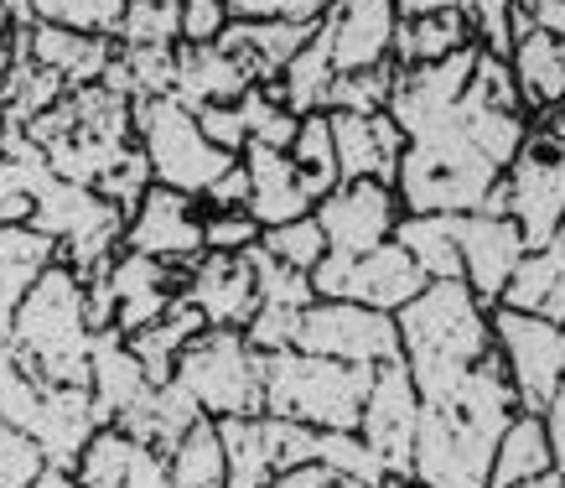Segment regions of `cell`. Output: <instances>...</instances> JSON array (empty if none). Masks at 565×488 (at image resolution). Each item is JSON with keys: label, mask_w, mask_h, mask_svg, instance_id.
<instances>
[{"label": "cell", "mask_w": 565, "mask_h": 488, "mask_svg": "<svg viewBox=\"0 0 565 488\" xmlns=\"http://www.w3.org/2000/svg\"><path fill=\"white\" fill-rule=\"evenodd\" d=\"M519 416L514 380L498 349L446 401L420 405L411 453V488H488L503 426Z\"/></svg>", "instance_id": "obj_1"}, {"label": "cell", "mask_w": 565, "mask_h": 488, "mask_svg": "<svg viewBox=\"0 0 565 488\" xmlns=\"http://www.w3.org/2000/svg\"><path fill=\"white\" fill-rule=\"evenodd\" d=\"M394 322L420 405L446 401L493 353V312L467 291V280H430L411 307L394 312Z\"/></svg>", "instance_id": "obj_2"}, {"label": "cell", "mask_w": 565, "mask_h": 488, "mask_svg": "<svg viewBox=\"0 0 565 488\" xmlns=\"http://www.w3.org/2000/svg\"><path fill=\"white\" fill-rule=\"evenodd\" d=\"M6 349L26 369L36 390H88V349H94V328H88V297L84 276L57 261L47 276L32 286V297L21 301Z\"/></svg>", "instance_id": "obj_3"}, {"label": "cell", "mask_w": 565, "mask_h": 488, "mask_svg": "<svg viewBox=\"0 0 565 488\" xmlns=\"http://www.w3.org/2000/svg\"><path fill=\"white\" fill-rule=\"evenodd\" d=\"M374 369L332 364L311 353H270L265 359V416L296 421L311 432H359Z\"/></svg>", "instance_id": "obj_4"}, {"label": "cell", "mask_w": 565, "mask_h": 488, "mask_svg": "<svg viewBox=\"0 0 565 488\" xmlns=\"http://www.w3.org/2000/svg\"><path fill=\"white\" fill-rule=\"evenodd\" d=\"M188 401L207 421H249L265 416V353L234 328H203L192 338L172 374Z\"/></svg>", "instance_id": "obj_5"}, {"label": "cell", "mask_w": 565, "mask_h": 488, "mask_svg": "<svg viewBox=\"0 0 565 488\" xmlns=\"http://www.w3.org/2000/svg\"><path fill=\"white\" fill-rule=\"evenodd\" d=\"M130 120H136L140 157L151 161V182L156 188L182 192V198H207V188L239 161V157H223L218 146L203 136L198 115L177 105L172 94L136 99V105H130Z\"/></svg>", "instance_id": "obj_6"}, {"label": "cell", "mask_w": 565, "mask_h": 488, "mask_svg": "<svg viewBox=\"0 0 565 488\" xmlns=\"http://www.w3.org/2000/svg\"><path fill=\"white\" fill-rule=\"evenodd\" d=\"M296 353L311 359H332V364L353 369H384L399 364V322L390 312L359 307V301H311L301 312V332H296Z\"/></svg>", "instance_id": "obj_7"}, {"label": "cell", "mask_w": 565, "mask_h": 488, "mask_svg": "<svg viewBox=\"0 0 565 488\" xmlns=\"http://www.w3.org/2000/svg\"><path fill=\"white\" fill-rule=\"evenodd\" d=\"M430 280L420 276V265L399 250V244H379L359 261H343V255H327L317 270H311V291L317 301H359V307H374V312H399L411 307Z\"/></svg>", "instance_id": "obj_8"}, {"label": "cell", "mask_w": 565, "mask_h": 488, "mask_svg": "<svg viewBox=\"0 0 565 488\" xmlns=\"http://www.w3.org/2000/svg\"><path fill=\"white\" fill-rule=\"evenodd\" d=\"M493 349L509 369V380H514L519 411L540 416L565 380V322L493 307Z\"/></svg>", "instance_id": "obj_9"}, {"label": "cell", "mask_w": 565, "mask_h": 488, "mask_svg": "<svg viewBox=\"0 0 565 488\" xmlns=\"http://www.w3.org/2000/svg\"><path fill=\"white\" fill-rule=\"evenodd\" d=\"M503 192H509V219L524 234V250H545L565 224V151L550 130L524 140L514 167L503 172Z\"/></svg>", "instance_id": "obj_10"}, {"label": "cell", "mask_w": 565, "mask_h": 488, "mask_svg": "<svg viewBox=\"0 0 565 488\" xmlns=\"http://www.w3.org/2000/svg\"><path fill=\"white\" fill-rule=\"evenodd\" d=\"M415 426H420V395H415L405 359L374 369V384H369V401H363L359 416V436L369 442V453L384 463V473L399 478V484H411Z\"/></svg>", "instance_id": "obj_11"}, {"label": "cell", "mask_w": 565, "mask_h": 488, "mask_svg": "<svg viewBox=\"0 0 565 488\" xmlns=\"http://www.w3.org/2000/svg\"><path fill=\"white\" fill-rule=\"evenodd\" d=\"M125 250L130 255H146V261H161L188 276L192 265L207 255L203 244V213H198V198H182L172 188H156L140 198V209L125 219Z\"/></svg>", "instance_id": "obj_12"}, {"label": "cell", "mask_w": 565, "mask_h": 488, "mask_svg": "<svg viewBox=\"0 0 565 488\" xmlns=\"http://www.w3.org/2000/svg\"><path fill=\"white\" fill-rule=\"evenodd\" d=\"M317 224L327 234V255H343V261H359L369 250L394 240V224H399V198L384 182H338L317 203Z\"/></svg>", "instance_id": "obj_13"}, {"label": "cell", "mask_w": 565, "mask_h": 488, "mask_svg": "<svg viewBox=\"0 0 565 488\" xmlns=\"http://www.w3.org/2000/svg\"><path fill=\"white\" fill-rule=\"evenodd\" d=\"M457 250H462V280L467 291L493 312L503 301V286L514 280L519 261L530 255L524 234L514 219H493V213H457Z\"/></svg>", "instance_id": "obj_14"}, {"label": "cell", "mask_w": 565, "mask_h": 488, "mask_svg": "<svg viewBox=\"0 0 565 488\" xmlns=\"http://www.w3.org/2000/svg\"><path fill=\"white\" fill-rule=\"evenodd\" d=\"M182 301L203 317L207 328L244 332L249 322H255V312H259L255 270H249L244 255H213V250H207L203 261L182 276Z\"/></svg>", "instance_id": "obj_15"}, {"label": "cell", "mask_w": 565, "mask_h": 488, "mask_svg": "<svg viewBox=\"0 0 565 488\" xmlns=\"http://www.w3.org/2000/svg\"><path fill=\"white\" fill-rule=\"evenodd\" d=\"M109 297H115V332L130 338V332L161 322L182 301V270L125 250L109 261Z\"/></svg>", "instance_id": "obj_16"}, {"label": "cell", "mask_w": 565, "mask_h": 488, "mask_svg": "<svg viewBox=\"0 0 565 488\" xmlns=\"http://www.w3.org/2000/svg\"><path fill=\"white\" fill-rule=\"evenodd\" d=\"M332 120V146H338V177L343 182H384L394 188L405 136L390 115H327Z\"/></svg>", "instance_id": "obj_17"}, {"label": "cell", "mask_w": 565, "mask_h": 488, "mask_svg": "<svg viewBox=\"0 0 565 488\" xmlns=\"http://www.w3.org/2000/svg\"><path fill=\"white\" fill-rule=\"evenodd\" d=\"M332 26V63L338 73H369L394 63V0H338L327 11Z\"/></svg>", "instance_id": "obj_18"}, {"label": "cell", "mask_w": 565, "mask_h": 488, "mask_svg": "<svg viewBox=\"0 0 565 488\" xmlns=\"http://www.w3.org/2000/svg\"><path fill=\"white\" fill-rule=\"evenodd\" d=\"M99 426L104 421H99V411H94V395H88V390H42L32 421H26V436L42 447L52 473H73L78 453L94 442Z\"/></svg>", "instance_id": "obj_19"}, {"label": "cell", "mask_w": 565, "mask_h": 488, "mask_svg": "<svg viewBox=\"0 0 565 488\" xmlns=\"http://www.w3.org/2000/svg\"><path fill=\"white\" fill-rule=\"evenodd\" d=\"M244 172H249V203L244 213L255 219L259 229H280L307 219L317 203H311L307 182L296 172L291 151H270V146H244Z\"/></svg>", "instance_id": "obj_20"}, {"label": "cell", "mask_w": 565, "mask_h": 488, "mask_svg": "<svg viewBox=\"0 0 565 488\" xmlns=\"http://www.w3.org/2000/svg\"><path fill=\"white\" fill-rule=\"evenodd\" d=\"M249 88H259L249 78L234 53H223L218 42H182L177 47V84H172V99L182 109H207V105H239Z\"/></svg>", "instance_id": "obj_21"}, {"label": "cell", "mask_w": 565, "mask_h": 488, "mask_svg": "<svg viewBox=\"0 0 565 488\" xmlns=\"http://www.w3.org/2000/svg\"><path fill=\"white\" fill-rule=\"evenodd\" d=\"M151 390L156 384L136 364L125 332H115V328L94 332V349H88V395H94V411H99L104 426H120Z\"/></svg>", "instance_id": "obj_22"}, {"label": "cell", "mask_w": 565, "mask_h": 488, "mask_svg": "<svg viewBox=\"0 0 565 488\" xmlns=\"http://www.w3.org/2000/svg\"><path fill=\"white\" fill-rule=\"evenodd\" d=\"M120 53L115 36H88V32H73V26H52V21H36L26 32V57L36 68H47L52 78H63L68 88H88L99 84L109 63Z\"/></svg>", "instance_id": "obj_23"}, {"label": "cell", "mask_w": 565, "mask_h": 488, "mask_svg": "<svg viewBox=\"0 0 565 488\" xmlns=\"http://www.w3.org/2000/svg\"><path fill=\"white\" fill-rule=\"evenodd\" d=\"M57 265V244L36 234L32 224H0V343L11 338L21 301L32 297V286Z\"/></svg>", "instance_id": "obj_24"}, {"label": "cell", "mask_w": 565, "mask_h": 488, "mask_svg": "<svg viewBox=\"0 0 565 488\" xmlns=\"http://www.w3.org/2000/svg\"><path fill=\"white\" fill-rule=\"evenodd\" d=\"M311 32L317 26H296V21H228L218 32V47L239 57L255 84H275L291 68V57L311 42Z\"/></svg>", "instance_id": "obj_25"}, {"label": "cell", "mask_w": 565, "mask_h": 488, "mask_svg": "<svg viewBox=\"0 0 565 488\" xmlns=\"http://www.w3.org/2000/svg\"><path fill=\"white\" fill-rule=\"evenodd\" d=\"M498 307L524 317H545V322H565V224L555 229V240L545 250H530L519 261L514 280L503 286Z\"/></svg>", "instance_id": "obj_26"}, {"label": "cell", "mask_w": 565, "mask_h": 488, "mask_svg": "<svg viewBox=\"0 0 565 488\" xmlns=\"http://www.w3.org/2000/svg\"><path fill=\"white\" fill-rule=\"evenodd\" d=\"M509 68H514V84H519V99L530 109H555L565 105V42L550 32H524L509 53Z\"/></svg>", "instance_id": "obj_27"}, {"label": "cell", "mask_w": 565, "mask_h": 488, "mask_svg": "<svg viewBox=\"0 0 565 488\" xmlns=\"http://www.w3.org/2000/svg\"><path fill=\"white\" fill-rule=\"evenodd\" d=\"M555 473V457H550V436H545V421L519 411L503 436H498V453H493V473H488V488H524V484H540Z\"/></svg>", "instance_id": "obj_28"}, {"label": "cell", "mask_w": 565, "mask_h": 488, "mask_svg": "<svg viewBox=\"0 0 565 488\" xmlns=\"http://www.w3.org/2000/svg\"><path fill=\"white\" fill-rule=\"evenodd\" d=\"M394 244L420 265L426 280H462L457 213H405V219L394 224Z\"/></svg>", "instance_id": "obj_29"}, {"label": "cell", "mask_w": 565, "mask_h": 488, "mask_svg": "<svg viewBox=\"0 0 565 488\" xmlns=\"http://www.w3.org/2000/svg\"><path fill=\"white\" fill-rule=\"evenodd\" d=\"M332 78H338V63H332V26H327V17H322L317 32H311V42L291 57V68L280 73V99H286V109H291L296 120L327 115Z\"/></svg>", "instance_id": "obj_30"}, {"label": "cell", "mask_w": 565, "mask_h": 488, "mask_svg": "<svg viewBox=\"0 0 565 488\" xmlns=\"http://www.w3.org/2000/svg\"><path fill=\"white\" fill-rule=\"evenodd\" d=\"M203 328H207L203 317L192 312L188 301H177V307L161 317V322H151V328L130 332L125 343H130V353H136V364L146 369V380H151V384H172L177 359H182V349H188V343H192V338H198Z\"/></svg>", "instance_id": "obj_31"}, {"label": "cell", "mask_w": 565, "mask_h": 488, "mask_svg": "<svg viewBox=\"0 0 565 488\" xmlns=\"http://www.w3.org/2000/svg\"><path fill=\"white\" fill-rule=\"evenodd\" d=\"M472 47V21L467 11H446V17H420L394 26V68H426L441 57Z\"/></svg>", "instance_id": "obj_32"}, {"label": "cell", "mask_w": 565, "mask_h": 488, "mask_svg": "<svg viewBox=\"0 0 565 488\" xmlns=\"http://www.w3.org/2000/svg\"><path fill=\"white\" fill-rule=\"evenodd\" d=\"M167 473H172L177 488H228V457H223L218 421H198L167 453Z\"/></svg>", "instance_id": "obj_33"}, {"label": "cell", "mask_w": 565, "mask_h": 488, "mask_svg": "<svg viewBox=\"0 0 565 488\" xmlns=\"http://www.w3.org/2000/svg\"><path fill=\"white\" fill-rule=\"evenodd\" d=\"M136 453L140 447L120 432V426H99L94 442L78 453V463H73V473H68L73 488H125Z\"/></svg>", "instance_id": "obj_34"}, {"label": "cell", "mask_w": 565, "mask_h": 488, "mask_svg": "<svg viewBox=\"0 0 565 488\" xmlns=\"http://www.w3.org/2000/svg\"><path fill=\"white\" fill-rule=\"evenodd\" d=\"M291 161H296V172H301V182H307L311 203H322L327 192L343 182L338 177V146H332V120L327 115H307L301 120V130L291 140Z\"/></svg>", "instance_id": "obj_35"}, {"label": "cell", "mask_w": 565, "mask_h": 488, "mask_svg": "<svg viewBox=\"0 0 565 488\" xmlns=\"http://www.w3.org/2000/svg\"><path fill=\"white\" fill-rule=\"evenodd\" d=\"M223 436V457H228V488H270L275 468L265 453V426L259 416L249 421H218Z\"/></svg>", "instance_id": "obj_36"}, {"label": "cell", "mask_w": 565, "mask_h": 488, "mask_svg": "<svg viewBox=\"0 0 565 488\" xmlns=\"http://www.w3.org/2000/svg\"><path fill=\"white\" fill-rule=\"evenodd\" d=\"M394 78H399L394 63L369 68V73H338L332 94H327V115H384L394 94Z\"/></svg>", "instance_id": "obj_37"}, {"label": "cell", "mask_w": 565, "mask_h": 488, "mask_svg": "<svg viewBox=\"0 0 565 488\" xmlns=\"http://www.w3.org/2000/svg\"><path fill=\"white\" fill-rule=\"evenodd\" d=\"M26 6L36 11V21H52V26H73V32L88 36H120L130 0H26Z\"/></svg>", "instance_id": "obj_38"}, {"label": "cell", "mask_w": 565, "mask_h": 488, "mask_svg": "<svg viewBox=\"0 0 565 488\" xmlns=\"http://www.w3.org/2000/svg\"><path fill=\"white\" fill-rule=\"evenodd\" d=\"M311 463H322V468L343 473V478H353V484H369V488H384V484H390L384 463L369 453V442H363L359 432H317V457H311Z\"/></svg>", "instance_id": "obj_39"}, {"label": "cell", "mask_w": 565, "mask_h": 488, "mask_svg": "<svg viewBox=\"0 0 565 488\" xmlns=\"http://www.w3.org/2000/svg\"><path fill=\"white\" fill-rule=\"evenodd\" d=\"M259 250L275 255L280 265L301 270V276H311V270L327 261V234H322V224H317V213H307V219H296V224L265 229V234H259Z\"/></svg>", "instance_id": "obj_40"}, {"label": "cell", "mask_w": 565, "mask_h": 488, "mask_svg": "<svg viewBox=\"0 0 565 488\" xmlns=\"http://www.w3.org/2000/svg\"><path fill=\"white\" fill-rule=\"evenodd\" d=\"M244 261H249V270H255V286H259V307H296V312H307L311 301H317V291H311V276H301V270H291V265H280L275 255H265V250H244Z\"/></svg>", "instance_id": "obj_41"}, {"label": "cell", "mask_w": 565, "mask_h": 488, "mask_svg": "<svg viewBox=\"0 0 565 488\" xmlns=\"http://www.w3.org/2000/svg\"><path fill=\"white\" fill-rule=\"evenodd\" d=\"M94 192H99L104 203H115V209L130 219V213L140 209V198L151 192V161L140 157V146H130V151H125V157L115 161L99 182H94Z\"/></svg>", "instance_id": "obj_42"}, {"label": "cell", "mask_w": 565, "mask_h": 488, "mask_svg": "<svg viewBox=\"0 0 565 488\" xmlns=\"http://www.w3.org/2000/svg\"><path fill=\"white\" fill-rule=\"evenodd\" d=\"M259 426H265V453H270L275 478L317 457V432L311 426H296V421H280V416H259Z\"/></svg>", "instance_id": "obj_43"}, {"label": "cell", "mask_w": 565, "mask_h": 488, "mask_svg": "<svg viewBox=\"0 0 565 488\" xmlns=\"http://www.w3.org/2000/svg\"><path fill=\"white\" fill-rule=\"evenodd\" d=\"M47 473V457L21 426H0V488H32Z\"/></svg>", "instance_id": "obj_44"}, {"label": "cell", "mask_w": 565, "mask_h": 488, "mask_svg": "<svg viewBox=\"0 0 565 488\" xmlns=\"http://www.w3.org/2000/svg\"><path fill=\"white\" fill-rule=\"evenodd\" d=\"M514 11L519 0H472L467 21H472V36H478V47L488 57L509 63V53H514Z\"/></svg>", "instance_id": "obj_45"}, {"label": "cell", "mask_w": 565, "mask_h": 488, "mask_svg": "<svg viewBox=\"0 0 565 488\" xmlns=\"http://www.w3.org/2000/svg\"><path fill=\"white\" fill-rule=\"evenodd\" d=\"M338 0H223L228 21H296V26H317Z\"/></svg>", "instance_id": "obj_46"}, {"label": "cell", "mask_w": 565, "mask_h": 488, "mask_svg": "<svg viewBox=\"0 0 565 488\" xmlns=\"http://www.w3.org/2000/svg\"><path fill=\"white\" fill-rule=\"evenodd\" d=\"M36 395H42V390L26 380V369L0 343V426H21V432H26V421H32V411H36Z\"/></svg>", "instance_id": "obj_47"}, {"label": "cell", "mask_w": 565, "mask_h": 488, "mask_svg": "<svg viewBox=\"0 0 565 488\" xmlns=\"http://www.w3.org/2000/svg\"><path fill=\"white\" fill-rule=\"evenodd\" d=\"M296 332H301V312L296 307H259L255 322L244 328V338H249V349L255 353H291L296 349Z\"/></svg>", "instance_id": "obj_48"}, {"label": "cell", "mask_w": 565, "mask_h": 488, "mask_svg": "<svg viewBox=\"0 0 565 488\" xmlns=\"http://www.w3.org/2000/svg\"><path fill=\"white\" fill-rule=\"evenodd\" d=\"M259 234H265V229H259L244 209L207 213V219H203V244L213 250V255H244V250H255V244H259Z\"/></svg>", "instance_id": "obj_49"}, {"label": "cell", "mask_w": 565, "mask_h": 488, "mask_svg": "<svg viewBox=\"0 0 565 488\" xmlns=\"http://www.w3.org/2000/svg\"><path fill=\"white\" fill-rule=\"evenodd\" d=\"M198 125H203V136L218 146L223 157H244L249 130H244L239 105H207V109H198Z\"/></svg>", "instance_id": "obj_50"}, {"label": "cell", "mask_w": 565, "mask_h": 488, "mask_svg": "<svg viewBox=\"0 0 565 488\" xmlns=\"http://www.w3.org/2000/svg\"><path fill=\"white\" fill-rule=\"evenodd\" d=\"M223 26H228L223 0H182V42H218Z\"/></svg>", "instance_id": "obj_51"}, {"label": "cell", "mask_w": 565, "mask_h": 488, "mask_svg": "<svg viewBox=\"0 0 565 488\" xmlns=\"http://www.w3.org/2000/svg\"><path fill=\"white\" fill-rule=\"evenodd\" d=\"M207 203H213L218 213H234V209H244V203H249V172H244V161H234V167H228V172L207 188Z\"/></svg>", "instance_id": "obj_52"}, {"label": "cell", "mask_w": 565, "mask_h": 488, "mask_svg": "<svg viewBox=\"0 0 565 488\" xmlns=\"http://www.w3.org/2000/svg\"><path fill=\"white\" fill-rule=\"evenodd\" d=\"M270 488H369V484H353V478H343V473L322 468V463H301V468L280 473Z\"/></svg>", "instance_id": "obj_53"}, {"label": "cell", "mask_w": 565, "mask_h": 488, "mask_svg": "<svg viewBox=\"0 0 565 488\" xmlns=\"http://www.w3.org/2000/svg\"><path fill=\"white\" fill-rule=\"evenodd\" d=\"M540 421H545V436H550V457H555V478L565 484V380L561 390L550 395V405L540 411Z\"/></svg>", "instance_id": "obj_54"}, {"label": "cell", "mask_w": 565, "mask_h": 488, "mask_svg": "<svg viewBox=\"0 0 565 488\" xmlns=\"http://www.w3.org/2000/svg\"><path fill=\"white\" fill-rule=\"evenodd\" d=\"M125 488H177L172 473H167V457H156L140 447L136 463H130V478H125Z\"/></svg>", "instance_id": "obj_55"}, {"label": "cell", "mask_w": 565, "mask_h": 488, "mask_svg": "<svg viewBox=\"0 0 565 488\" xmlns=\"http://www.w3.org/2000/svg\"><path fill=\"white\" fill-rule=\"evenodd\" d=\"M446 11H472V0H394V17L399 21L446 17Z\"/></svg>", "instance_id": "obj_56"}, {"label": "cell", "mask_w": 565, "mask_h": 488, "mask_svg": "<svg viewBox=\"0 0 565 488\" xmlns=\"http://www.w3.org/2000/svg\"><path fill=\"white\" fill-rule=\"evenodd\" d=\"M11 73H17V26L0 17V109H6V88H11Z\"/></svg>", "instance_id": "obj_57"}, {"label": "cell", "mask_w": 565, "mask_h": 488, "mask_svg": "<svg viewBox=\"0 0 565 488\" xmlns=\"http://www.w3.org/2000/svg\"><path fill=\"white\" fill-rule=\"evenodd\" d=\"M524 488H565V484L555 478V473H550V478H540V484H524Z\"/></svg>", "instance_id": "obj_58"}, {"label": "cell", "mask_w": 565, "mask_h": 488, "mask_svg": "<svg viewBox=\"0 0 565 488\" xmlns=\"http://www.w3.org/2000/svg\"><path fill=\"white\" fill-rule=\"evenodd\" d=\"M130 6H177L182 11V0H130Z\"/></svg>", "instance_id": "obj_59"}, {"label": "cell", "mask_w": 565, "mask_h": 488, "mask_svg": "<svg viewBox=\"0 0 565 488\" xmlns=\"http://www.w3.org/2000/svg\"><path fill=\"white\" fill-rule=\"evenodd\" d=\"M384 488H411V484H399V478H390V484H384Z\"/></svg>", "instance_id": "obj_60"}, {"label": "cell", "mask_w": 565, "mask_h": 488, "mask_svg": "<svg viewBox=\"0 0 565 488\" xmlns=\"http://www.w3.org/2000/svg\"><path fill=\"white\" fill-rule=\"evenodd\" d=\"M561 115H565V105H561Z\"/></svg>", "instance_id": "obj_61"}]
</instances>
